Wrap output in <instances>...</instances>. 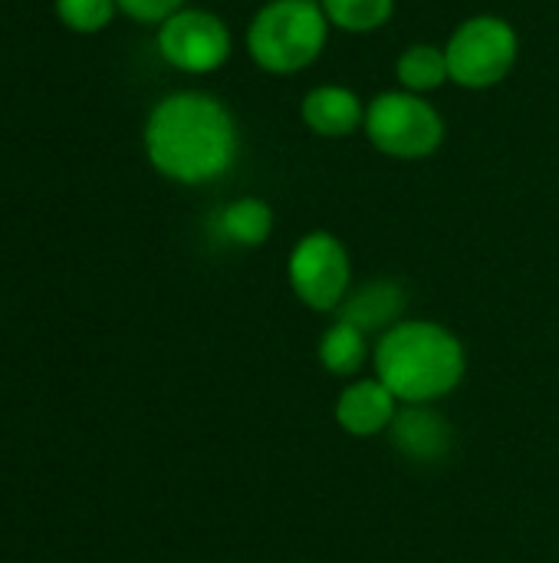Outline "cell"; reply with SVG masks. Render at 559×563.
Here are the masks:
<instances>
[{
    "label": "cell",
    "instance_id": "5",
    "mask_svg": "<svg viewBox=\"0 0 559 563\" xmlns=\"http://www.w3.org/2000/svg\"><path fill=\"white\" fill-rule=\"evenodd\" d=\"M517 30L494 13L468 16L445 43L448 76L465 89H491L504 82L517 63Z\"/></svg>",
    "mask_w": 559,
    "mask_h": 563
},
{
    "label": "cell",
    "instance_id": "10",
    "mask_svg": "<svg viewBox=\"0 0 559 563\" xmlns=\"http://www.w3.org/2000/svg\"><path fill=\"white\" fill-rule=\"evenodd\" d=\"M405 307H409L405 287L399 280L379 277V280H369V284L349 290V297L336 310V320H346V323L359 327L366 336L379 340L385 330H392L395 323L405 320Z\"/></svg>",
    "mask_w": 559,
    "mask_h": 563
},
{
    "label": "cell",
    "instance_id": "7",
    "mask_svg": "<svg viewBox=\"0 0 559 563\" xmlns=\"http://www.w3.org/2000/svg\"><path fill=\"white\" fill-rule=\"evenodd\" d=\"M158 53L181 73H214L231 56V30L211 10L185 7L158 26Z\"/></svg>",
    "mask_w": 559,
    "mask_h": 563
},
{
    "label": "cell",
    "instance_id": "2",
    "mask_svg": "<svg viewBox=\"0 0 559 563\" xmlns=\"http://www.w3.org/2000/svg\"><path fill=\"white\" fill-rule=\"evenodd\" d=\"M468 373L458 333L438 320H402L372 346V376L402 406H432L451 396Z\"/></svg>",
    "mask_w": 559,
    "mask_h": 563
},
{
    "label": "cell",
    "instance_id": "13",
    "mask_svg": "<svg viewBox=\"0 0 559 563\" xmlns=\"http://www.w3.org/2000/svg\"><path fill=\"white\" fill-rule=\"evenodd\" d=\"M372 360V343L369 336L346 323V320H336L323 336H320V363L326 373L333 376H343V379H353L362 373V366Z\"/></svg>",
    "mask_w": 559,
    "mask_h": 563
},
{
    "label": "cell",
    "instance_id": "14",
    "mask_svg": "<svg viewBox=\"0 0 559 563\" xmlns=\"http://www.w3.org/2000/svg\"><path fill=\"white\" fill-rule=\"evenodd\" d=\"M395 76L402 82L405 92H432L438 86H445L451 76H448V56H445V46H432V43H412L399 63H395Z\"/></svg>",
    "mask_w": 559,
    "mask_h": 563
},
{
    "label": "cell",
    "instance_id": "16",
    "mask_svg": "<svg viewBox=\"0 0 559 563\" xmlns=\"http://www.w3.org/2000/svg\"><path fill=\"white\" fill-rule=\"evenodd\" d=\"M115 0H56V16L72 33H99L112 23Z\"/></svg>",
    "mask_w": 559,
    "mask_h": 563
},
{
    "label": "cell",
    "instance_id": "8",
    "mask_svg": "<svg viewBox=\"0 0 559 563\" xmlns=\"http://www.w3.org/2000/svg\"><path fill=\"white\" fill-rule=\"evenodd\" d=\"M399 409L402 402L389 393V386L379 383L376 376H366V379H353L343 386V393L336 396L333 416L346 435L376 439V435H389Z\"/></svg>",
    "mask_w": 559,
    "mask_h": 563
},
{
    "label": "cell",
    "instance_id": "6",
    "mask_svg": "<svg viewBox=\"0 0 559 563\" xmlns=\"http://www.w3.org/2000/svg\"><path fill=\"white\" fill-rule=\"evenodd\" d=\"M287 277L303 307L316 313H336L353 290V261L336 234L310 231L290 251Z\"/></svg>",
    "mask_w": 559,
    "mask_h": 563
},
{
    "label": "cell",
    "instance_id": "9",
    "mask_svg": "<svg viewBox=\"0 0 559 563\" xmlns=\"http://www.w3.org/2000/svg\"><path fill=\"white\" fill-rule=\"evenodd\" d=\"M389 442L412 465H438L455 449V426L435 406H402Z\"/></svg>",
    "mask_w": 559,
    "mask_h": 563
},
{
    "label": "cell",
    "instance_id": "4",
    "mask_svg": "<svg viewBox=\"0 0 559 563\" xmlns=\"http://www.w3.org/2000/svg\"><path fill=\"white\" fill-rule=\"evenodd\" d=\"M362 129L382 155L402 158V162L428 158L445 142L441 112L425 96L405 92V89L379 92L366 106V125Z\"/></svg>",
    "mask_w": 559,
    "mask_h": 563
},
{
    "label": "cell",
    "instance_id": "17",
    "mask_svg": "<svg viewBox=\"0 0 559 563\" xmlns=\"http://www.w3.org/2000/svg\"><path fill=\"white\" fill-rule=\"evenodd\" d=\"M115 3L125 16L138 23H158V26L178 10H185V0H115Z\"/></svg>",
    "mask_w": 559,
    "mask_h": 563
},
{
    "label": "cell",
    "instance_id": "12",
    "mask_svg": "<svg viewBox=\"0 0 559 563\" xmlns=\"http://www.w3.org/2000/svg\"><path fill=\"white\" fill-rule=\"evenodd\" d=\"M214 234L231 247H260L273 234V208L260 198H237L214 214Z\"/></svg>",
    "mask_w": 559,
    "mask_h": 563
},
{
    "label": "cell",
    "instance_id": "15",
    "mask_svg": "<svg viewBox=\"0 0 559 563\" xmlns=\"http://www.w3.org/2000/svg\"><path fill=\"white\" fill-rule=\"evenodd\" d=\"M329 26L346 33H372L392 20L395 0H320Z\"/></svg>",
    "mask_w": 559,
    "mask_h": 563
},
{
    "label": "cell",
    "instance_id": "11",
    "mask_svg": "<svg viewBox=\"0 0 559 563\" xmlns=\"http://www.w3.org/2000/svg\"><path fill=\"white\" fill-rule=\"evenodd\" d=\"M300 115L313 135L343 139V135H353L356 129L366 125V102L353 89L326 82V86H313L303 96Z\"/></svg>",
    "mask_w": 559,
    "mask_h": 563
},
{
    "label": "cell",
    "instance_id": "3",
    "mask_svg": "<svg viewBox=\"0 0 559 563\" xmlns=\"http://www.w3.org/2000/svg\"><path fill=\"white\" fill-rule=\"evenodd\" d=\"M326 36L329 20L320 0H270L247 26V53L264 73L290 76L320 59Z\"/></svg>",
    "mask_w": 559,
    "mask_h": 563
},
{
    "label": "cell",
    "instance_id": "1",
    "mask_svg": "<svg viewBox=\"0 0 559 563\" xmlns=\"http://www.w3.org/2000/svg\"><path fill=\"white\" fill-rule=\"evenodd\" d=\"M241 132L231 109L198 89H181L155 102L145 122V152L158 175L181 185H208L237 162Z\"/></svg>",
    "mask_w": 559,
    "mask_h": 563
}]
</instances>
